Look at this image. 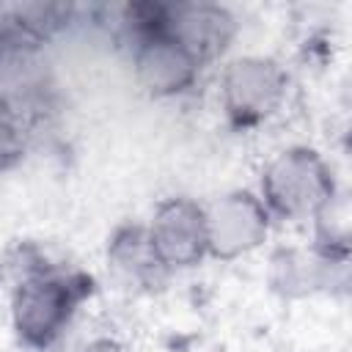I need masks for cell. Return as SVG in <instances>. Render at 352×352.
I'll use <instances>...</instances> for the list:
<instances>
[{"label":"cell","mask_w":352,"mask_h":352,"mask_svg":"<svg viewBox=\"0 0 352 352\" xmlns=\"http://www.w3.org/2000/svg\"><path fill=\"white\" fill-rule=\"evenodd\" d=\"M126 44L135 82L146 96L179 99L198 85L204 63L176 38H170L160 25L132 36Z\"/></svg>","instance_id":"5"},{"label":"cell","mask_w":352,"mask_h":352,"mask_svg":"<svg viewBox=\"0 0 352 352\" xmlns=\"http://www.w3.org/2000/svg\"><path fill=\"white\" fill-rule=\"evenodd\" d=\"M8 36H6V28H3V19H0V63H3V58H6V52H8Z\"/></svg>","instance_id":"13"},{"label":"cell","mask_w":352,"mask_h":352,"mask_svg":"<svg viewBox=\"0 0 352 352\" xmlns=\"http://www.w3.org/2000/svg\"><path fill=\"white\" fill-rule=\"evenodd\" d=\"M0 19L11 47L41 50L77 22V6L72 3H14L0 8Z\"/></svg>","instance_id":"10"},{"label":"cell","mask_w":352,"mask_h":352,"mask_svg":"<svg viewBox=\"0 0 352 352\" xmlns=\"http://www.w3.org/2000/svg\"><path fill=\"white\" fill-rule=\"evenodd\" d=\"M206 209L209 258L236 261L256 253L272 231V214L256 195V190H228L217 195Z\"/></svg>","instance_id":"6"},{"label":"cell","mask_w":352,"mask_h":352,"mask_svg":"<svg viewBox=\"0 0 352 352\" xmlns=\"http://www.w3.org/2000/svg\"><path fill=\"white\" fill-rule=\"evenodd\" d=\"M104 261L110 275L129 292H154L170 278L157 261L143 223H118L107 236Z\"/></svg>","instance_id":"9"},{"label":"cell","mask_w":352,"mask_h":352,"mask_svg":"<svg viewBox=\"0 0 352 352\" xmlns=\"http://www.w3.org/2000/svg\"><path fill=\"white\" fill-rule=\"evenodd\" d=\"M338 192L333 165L314 146H286L275 151L258 176L256 195L272 220H311L314 212Z\"/></svg>","instance_id":"2"},{"label":"cell","mask_w":352,"mask_h":352,"mask_svg":"<svg viewBox=\"0 0 352 352\" xmlns=\"http://www.w3.org/2000/svg\"><path fill=\"white\" fill-rule=\"evenodd\" d=\"M143 228L157 261L168 275L192 270L209 258L206 209L190 195L162 198Z\"/></svg>","instance_id":"4"},{"label":"cell","mask_w":352,"mask_h":352,"mask_svg":"<svg viewBox=\"0 0 352 352\" xmlns=\"http://www.w3.org/2000/svg\"><path fill=\"white\" fill-rule=\"evenodd\" d=\"M311 226H314L311 245L319 253H324L330 258H338V261H349V253H352V209H349L346 192L338 190L330 201H324L314 212Z\"/></svg>","instance_id":"11"},{"label":"cell","mask_w":352,"mask_h":352,"mask_svg":"<svg viewBox=\"0 0 352 352\" xmlns=\"http://www.w3.org/2000/svg\"><path fill=\"white\" fill-rule=\"evenodd\" d=\"M289 94V72L272 55H234L223 63L217 99L223 118L236 132H250L272 121Z\"/></svg>","instance_id":"3"},{"label":"cell","mask_w":352,"mask_h":352,"mask_svg":"<svg viewBox=\"0 0 352 352\" xmlns=\"http://www.w3.org/2000/svg\"><path fill=\"white\" fill-rule=\"evenodd\" d=\"M160 28L176 38L187 52H192L204 66L226 58L231 50L239 22L234 11L212 0H176L162 3Z\"/></svg>","instance_id":"8"},{"label":"cell","mask_w":352,"mask_h":352,"mask_svg":"<svg viewBox=\"0 0 352 352\" xmlns=\"http://www.w3.org/2000/svg\"><path fill=\"white\" fill-rule=\"evenodd\" d=\"M349 261L330 258L314 245H283L267 258V286L275 297L286 302L311 300L319 294H333L346 289Z\"/></svg>","instance_id":"7"},{"label":"cell","mask_w":352,"mask_h":352,"mask_svg":"<svg viewBox=\"0 0 352 352\" xmlns=\"http://www.w3.org/2000/svg\"><path fill=\"white\" fill-rule=\"evenodd\" d=\"M69 352H126V346H124L118 338L99 336V338H91L88 344H82V346H77V349H69Z\"/></svg>","instance_id":"12"},{"label":"cell","mask_w":352,"mask_h":352,"mask_svg":"<svg viewBox=\"0 0 352 352\" xmlns=\"http://www.w3.org/2000/svg\"><path fill=\"white\" fill-rule=\"evenodd\" d=\"M94 292L96 280L85 270L55 261L38 248H25L8 302L16 341L33 352L55 349Z\"/></svg>","instance_id":"1"}]
</instances>
